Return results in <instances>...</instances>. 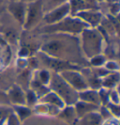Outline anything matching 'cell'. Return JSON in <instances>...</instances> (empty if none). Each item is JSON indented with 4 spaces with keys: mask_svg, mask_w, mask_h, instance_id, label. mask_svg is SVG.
Masks as SVG:
<instances>
[{
    "mask_svg": "<svg viewBox=\"0 0 120 125\" xmlns=\"http://www.w3.org/2000/svg\"><path fill=\"white\" fill-rule=\"evenodd\" d=\"M87 27H88V25L85 23H83L81 19H79L76 16L69 15L54 25H46L43 28V30L46 32L65 31L76 33V32L83 31V29H85Z\"/></svg>",
    "mask_w": 120,
    "mask_h": 125,
    "instance_id": "cell-1",
    "label": "cell"
},
{
    "mask_svg": "<svg viewBox=\"0 0 120 125\" xmlns=\"http://www.w3.org/2000/svg\"><path fill=\"white\" fill-rule=\"evenodd\" d=\"M43 9H42V0H35L26 4V13H25V25L26 28H32L43 18Z\"/></svg>",
    "mask_w": 120,
    "mask_h": 125,
    "instance_id": "cell-2",
    "label": "cell"
},
{
    "mask_svg": "<svg viewBox=\"0 0 120 125\" xmlns=\"http://www.w3.org/2000/svg\"><path fill=\"white\" fill-rule=\"evenodd\" d=\"M83 47L85 53L89 56H95L101 51V36L95 29H83Z\"/></svg>",
    "mask_w": 120,
    "mask_h": 125,
    "instance_id": "cell-3",
    "label": "cell"
},
{
    "mask_svg": "<svg viewBox=\"0 0 120 125\" xmlns=\"http://www.w3.org/2000/svg\"><path fill=\"white\" fill-rule=\"evenodd\" d=\"M70 10L69 3H66V4L58 7L56 9H54L53 10H51L49 12L44 13L43 18H42V22L46 25H54V24H55L57 22L61 21L65 17L70 15Z\"/></svg>",
    "mask_w": 120,
    "mask_h": 125,
    "instance_id": "cell-4",
    "label": "cell"
},
{
    "mask_svg": "<svg viewBox=\"0 0 120 125\" xmlns=\"http://www.w3.org/2000/svg\"><path fill=\"white\" fill-rule=\"evenodd\" d=\"M76 17L81 19L88 26H98L103 20V14L100 10H85L79 12Z\"/></svg>",
    "mask_w": 120,
    "mask_h": 125,
    "instance_id": "cell-5",
    "label": "cell"
},
{
    "mask_svg": "<svg viewBox=\"0 0 120 125\" xmlns=\"http://www.w3.org/2000/svg\"><path fill=\"white\" fill-rule=\"evenodd\" d=\"M26 4L22 0H13L9 1L7 10L10 13V15L14 19H16L21 24H24L25 20V13H26Z\"/></svg>",
    "mask_w": 120,
    "mask_h": 125,
    "instance_id": "cell-6",
    "label": "cell"
},
{
    "mask_svg": "<svg viewBox=\"0 0 120 125\" xmlns=\"http://www.w3.org/2000/svg\"><path fill=\"white\" fill-rule=\"evenodd\" d=\"M52 86L53 88L56 91L58 94H61L62 96L66 98H70L74 91L72 90V88H70V86L68 84V82H66L62 77H60L59 75H54L52 78Z\"/></svg>",
    "mask_w": 120,
    "mask_h": 125,
    "instance_id": "cell-7",
    "label": "cell"
},
{
    "mask_svg": "<svg viewBox=\"0 0 120 125\" xmlns=\"http://www.w3.org/2000/svg\"><path fill=\"white\" fill-rule=\"evenodd\" d=\"M62 75H63L64 80L69 82L74 88H84L86 87L83 77L77 73H74V72H64Z\"/></svg>",
    "mask_w": 120,
    "mask_h": 125,
    "instance_id": "cell-8",
    "label": "cell"
},
{
    "mask_svg": "<svg viewBox=\"0 0 120 125\" xmlns=\"http://www.w3.org/2000/svg\"><path fill=\"white\" fill-rule=\"evenodd\" d=\"M70 6V14L71 16H76L79 12L85 10H90L83 0H68Z\"/></svg>",
    "mask_w": 120,
    "mask_h": 125,
    "instance_id": "cell-9",
    "label": "cell"
},
{
    "mask_svg": "<svg viewBox=\"0 0 120 125\" xmlns=\"http://www.w3.org/2000/svg\"><path fill=\"white\" fill-rule=\"evenodd\" d=\"M66 3H68V0H42L43 12H49L54 9H56Z\"/></svg>",
    "mask_w": 120,
    "mask_h": 125,
    "instance_id": "cell-10",
    "label": "cell"
},
{
    "mask_svg": "<svg viewBox=\"0 0 120 125\" xmlns=\"http://www.w3.org/2000/svg\"><path fill=\"white\" fill-rule=\"evenodd\" d=\"M83 1L90 10H99L100 3L98 2V0H83Z\"/></svg>",
    "mask_w": 120,
    "mask_h": 125,
    "instance_id": "cell-11",
    "label": "cell"
},
{
    "mask_svg": "<svg viewBox=\"0 0 120 125\" xmlns=\"http://www.w3.org/2000/svg\"><path fill=\"white\" fill-rule=\"evenodd\" d=\"M9 0H0V13L7 10V7Z\"/></svg>",
    "mask_w": 120,
    "mask_h": 125,
    "instance_id": "cell-12",
    "label": "cell"
},
{
    "mask_svg": "<svg viewBox=\"0 0 120 125\" xmlns=\"http://www.w3.org/2000/svg\"><path fill=\"white\" fill-rule=\"evenodd\" d=\"M92 62H93L94 65H101V64L103 63V58L101 57V56H97V57H95V58L93 59Z\"/></svg>",
    "mask_w": 120,
    "mask_h": 125,
    "instance_id": "cell-13",
    "label": "cell"
},
{
    "mask_svg": "<svg viewBox=\"0 0 120 125\" xmlns=\"http://www.w3.org/2000/svg\"><path fill=\"white\" fill-rule=\"evenodd\" d=\"M120 0H104L103 2H105L106 4H114V3H119Z\"/></svg>",
    "mask_w": 120,
    "mask_h": 125,
    "instance_id": "cell-14",
    "label": "cell"
},
{
    "mask_svg": "<svg viewBox=\"0 0 120 125\" xmlns=\"http://www.w3.org/2000/svg\"><path fill=\"white\" fill-rule=\"evenodd\" d=\"M22 1H24L25 3H29V2H32V1H35V0H22Z\"/></svg>",
    "mask_w": 120,
    "mask_h": 125,
    "instance_id": "cell-15",
    "label": "cell"
},
{
    "mask_svg": "<svg viewBox=\"0 0 120 125\" xmlns=\"http://www.w3.org/2000/svg\"><path fill=\"white\" fill-rule=\"evenodd\" d=\"M103 1H104V0H98L99 3H101V2H103Z\"/></svg>",
    "mask_w": 120,
    "mask_h": 125,
    "instance_id": "cell-16",
    "label": "cell"
},
{
    "mask_svg": "<svg viewBox=\"0 0 120 125\" xmlns=\"http://www.w3.org/2000/svg\"><path fill=\"white\" fill-rule=\"evenodd\" d=\"M9 1H13V0H9Z\"/></svg>",
    "mask_w": 120,
    "mask_h": 125,
    "instance_id": "cell-17",
    "label": "cell"
}]
</instances>
